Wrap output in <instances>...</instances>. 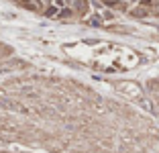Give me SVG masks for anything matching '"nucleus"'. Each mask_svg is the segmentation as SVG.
<instances>
[{"label": "nucleus", "mask_w": 159, "mask_h": 153, "mask_svg": "<svg viewBox=\"0 0 159 153\" xmlns=\"http://www.w3.org/2000/svg\"><path fill=\"white\" fill-rule=\"evenodd\" d=\"M23 4L27 8H33V10H39V2L37 0H23Z\"/></svg>", "instance_id": "obj_1"}, {"label": "nucleus", "mask_w": 159, "mask_h": 153, "mask_svg": "<svg viewBox=\"0 0 159 153\" xmlns=\"http://www.w3.org/2000/svg\"><path fill=\"white\" fill-rule=\"evenodd\" d=\"M133 14H135V16H143V14H145V8H143V6H137V8L133 10Z\"/></svg>", "instance_id": "obj_2"}, {"label": "nucleus", "mask_w": 159, "mask_h": 153, "mask_svg": "<svg viewBox=\"0 0 159 153\" xmlns=\"http://www.w3.org/2000/svg\"><path fill=\"white\" fill-rule=\"evenodd\" d=\"M47 14H49V16H53V14H57V8H53V6H51V8L47 10Z\"/></svg>", "instance_id": "obj_3"}, {"label": "nucleus", "mask_w": 159, "mask_h": 153, "mask_svg": "<svg viewBox=\"0 0 159 153\" xmlns=\"http://www.w3.org/2000/svg\"><path fill=\"white\" fill-rule=\"evenodd\" d=\"M104 2H118V0H104Z\"/></svg>", "instance_id": "obj_4"}, {"label": "nucleus", "mask_w": 159, "mask_h": 153, "mask_svg": "<svg viewBox=\"0 0 159 153\" xmlns=\"http://www.w3.org/2000/svg\"><path fill=\"white\" fill-rule=\"evenodd\" d=\"M67 2H70V4H74V2H75V0H67Z\"/></svg>", "instance_id": "obj_5"}, {"label": "nucleus", "mask_w": 159, "mask_h": 153, "mask_svg": "<svg viewBox=\"0 0 159 153\" xmlns=\"http://www.w3.org/2000/svg\"><path fill=\"white\" fill-rule=\"evenodd\" d=\"M143 2H145V4H149V2H151V0H143Z\"/></svg>", "instance_id": "obj_6"}]
</instances>
